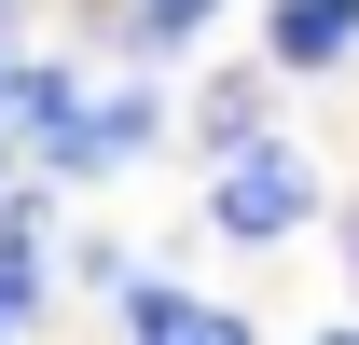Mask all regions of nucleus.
I'll use <instances>...</instances> for the list:
<instances>
[{"instance_id":"f257e3e1","label":"nucleus","mask_w":359,"mask_h":345,"mask_svg":"<svg viewBox=\"0 0 359 345\" xmlns=\"http://www.w3.org/2000/svg\"><path fill=\"white\" fill-rule=\"evenodd\" d=\"M318 208V180L290 138H222V180H208V221L222 235H290V221Z\"/></svg>"},{"instance_id":"f03ea898","label":"nucleus","mask_w":359,"mask_h":345,"mask_svg":"<svg viewBox=\"0 0 359 345\" xmlns=\"http://www.w3.org/2000/svg\"><path fill=\"white\" fill-rule=\"evenodd\" d=\"M125 345H249V318L180 304V290H125Z\"/></svg>"},{"instance_id":"7ed1b4c3","label":"nucleus","mask_w":359,"mask_h":345,"mask_svg":"<svg viewBox=\"0 0 359 345\" xmlns=\"http://www.w3.org/2000/svg\"><path fill=\"white\" fill-rule=\"evenodd\" d=\"M346 42H359V0H276V55L290 69H332Z\"/></svg>"},{"instance_id":"20e7f679","label":"nucleus","mask_w":359,"mask_h":345,"mask_svg":"<svg viewBox=\"0 0 359 345\" xmlns=\"http://www.w3.org/2000/svg\"><path fill=\"white\" fill-rule=\"evenodd\" d=\"M28 304H42V221L14 208L0 221V318H28Z\"/></svg>"},{"instance_id":"39448f33","label":"nucleus","mask_w":359,"mask_h":345,"mask_svg":"<svg viewBox=\"0 0 359 345\" xmlns=\"http://www.w3.org/2000/svg\"><path fill=\"white\" fill-rule=\"evenodd\" d=\"M332 345H359V332H332Z\"/></svg>"},{"instance_id":"423d86ee","label":"nucleus","mask_w":359,"mask_h":345,"mask_svg":"<svg viewBox=\"0 0 359 345\" xmlns=\"http://www.w3.org/2000/svg\"><path fill=\"white\" fill-rule=\"evenodd\" d=\"M0 83H14V69H0Z\"/></svg>"},{"instance_id":"0eeeda50","label":"nucleus","mask_w":359,"mask_h":345,"mask_svg":"<svg viewBox=\"0 0 359 345\" xmlns=\"http://www.w3.org/2000/svg\"><path fill=\"white\" fill-rule=\"evenodd\" d=\"M0 166H14V152H0Z\"/></svg>"}]
</instances>
